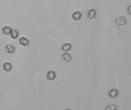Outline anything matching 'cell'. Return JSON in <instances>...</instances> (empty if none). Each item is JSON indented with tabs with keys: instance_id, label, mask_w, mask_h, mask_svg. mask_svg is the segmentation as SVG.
I'll return each instance as SVG.
<instances>
[{
	"instance_id": "6da1fadb",
	"label": "cell",
	"mask_w": 131,
	"mask_h": 110,
	"mask_svg": "<svg viewBox=\"0 0 131 110\" xmlns=\"http://www.w3.org/2000/svg\"><path fill=\"white\" fill-rule=\"evenodd\" d=\"M115 23H116V25H118V27H123V25L127 23V18H125L124 16H120L115 20Z\"/></svg>"
},
{
	"instance_id": "7a4b0ae2",
	"label": "cell",
	"mask_w": 131,
	"mask_h": 110,
	"mask_svg": "<svg viewBox=\"0 0 131 110\" xmlns=\"http://www.w3.org/2000/svg\"><path fill=\"white\" fill-rule=\"evenodd\" d=\"M5 50H6L8 54H13L14 52H15V47H14L13 45H6V46H5Z\"/></svg>"
},
{
	"instance_id": "3957f363",
	"label": "cell",
	"mask_w": 131,
	"mask_h": 110,
	"mask_svg": "<svg viewBox=\"0 0 131 110\" xmlns=\"http://www.w3.org/2000/svg\"><path fill=\"white\" fill-rule=\"evenodd\" d=\"M47 79L48 80H54L55 79V77H56V73H55V71H48V72H47Z\"/></svg>"
},
{
	"instance_id": "277c9868",
	"label": "cell",
	"mask_w": 131,
	"mask_h": 110,
	"mask_svg": "<svg viewBox=\"0 0 131 110\" xmlns=\"http://www.w3.org/2000/svg\"><path fill=\"white\" fill-rule=\"evenodd\" d=\"M95 15H97L95 9H90V10H89V13H87V17H89L90 20H93L94 17H95Z\"/></svg>"
},
{
	"instance_id": "5b68a950",
	"label": "cell",
	"mask_w": 131,
	"mask_h": 110,
	"mask_svg": "<svg viewBox=\"0 0 131 110\" xmlns=\"http://www.w3.org/2000/svg\"><path fill=\"white\" fill-rule=\"evenodd\" d=\"M82 18V13L81 12H75L74 14H73V20H75V21H79Z\"/></svg>"
},
{
	"instance_id": "8992f818",
	"label": "cell",
	"mask_w": 131,
	"mask_h": 110,
	"mask_svg": "<svg viewBox=\"0 0 131 110\" xmlns=\"http://www.w3.org/2000/svg\"><path fill=\"white\" fill-rule=\"evenodd\" d=\"M20 44L22 46H28L29 45V39L25 38V37H21L20 38Z\"/></svg>"
},
{
	"instance_id": "52a82bcc",
	"label": "cell",
	"mask_w": 131,
	"mask_h": 110,
	"mask_svg": "<svg viewBox=\"0 0 131 110\" xmlns=\"http://www.w3.org/2000/svg\"><path fill=\"white\" fill-rule=\"evenodd\" d=\"M62 59H63L64 62H70L71 61V55L68 52H66V53L63 54V56H62Z\"/></svg>"
},
{
	"instance_id": "ba28073f",
	"label": "cell",
	"mask_w": 131,
	"mask_h": 110,
	"mask_svg": "<svg viewBox=\"0 0 131 110\" xmlns=\"http://www.w3.org/2000/svg\"><path fill=\"white\" fill-rule=\"evenodd\" d=\"M10 32H12V28L6 25V27L2 28V33L3 34H10Z\"/></svg>"
},
{
	"instance_id": "9c48e42d",
	"label": "cell",
	"mask_w": 131,
	"mask_h": 110,
	"mask_svg": "<svg viewBox=\"0 0 131 110\" xmlns=\"http://www.w3.org/2000/svg\"><path fill=\"white\" fill-rule=\"evenodd\" d=\"M71 49V45L69 43H66L63 44V46H62V50L63 52H69V50Z\"/></svg>"
},
{
	"instance_id": "30bf717a",
	"label": "cell",
	"mask_w": 131,
	"mask_h": 110,
	"mask_svg": "<svg viewBox=\"0 0 131 110\" xmlns=\"http://www.w3.org/2000/svg\"><path fill=\"white\" fill-rule=\"evenodd\" d=\"M3 70L5 71H10L12 70V63H9V62H5V63H3Z\"/></svg>"
},
{
	"instance_id": "8fae6325",
	"label": "cell",
	"mask_w": 131,
	"mask_h": 110,
	"mask_svg": "<svg viewBox=\"0 0 131 110\" xmlns=\"http://www.w3.org/2000/svg\"><path fill=\"white\" fill-rule=\"evenodd\" d=\"M117 94H118L117 90H114V88H113V90H111V91H109V93H108V95H109L111 97H116V96H117Z\"/></svg>"
},
{
	"instance_id": "7c38bea8",
	"label": "cell",
	"mask_w": 131,
	"mask_h": 110,
	"mask_svg": "<svg viewBox=\"0 0 131 110\" xmlns=\"http://www.w3.org/2000/svg\"><path fill=\"white\" fill-rule=\"evenodd\" d=\"M17 36H19V32H17V30H13V29H12V32H10V37H12L13 39H15V38H17Z\"/></svg>"
},
{
	"instance_id": "4fadbf2b",
	"label": "cell",
	"mask_w": 131,
	"mask_h": 110,
	"mask_svg": "<svg viewBox=\"0 0 131 110\" xmlns=\"http://www.w3.org/2000/svg\"><path fill=\"white\" fill-rule=\"evenodd\" d=\"M115 109H117L116 106H108V107H106V110H115Z\"/></svg>"
},
{
	"instance_id": "5bb4252c",
	"label": "cell",
	"mask_w": 131,
	"mask_h": 110,
	"mask_svg": "<svg viewBox=\"0 0 131 110\" xmlns=\"http://www.w3.org/2000/svg\"><path fill=\"white\" fill-rule=\"evenodd\" d=\"M128 13H129V14H130V15H131V5H130V6L128 7Z\"/></svg>"
}]
</instances>
